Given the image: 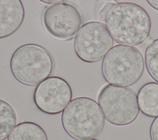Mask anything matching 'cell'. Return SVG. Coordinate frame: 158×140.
I'll use <instances>...</instances> for the list:
<instances>
[{
	"instance_id": "obj_9",
	"label": "cell",
	"mask_w": 158,
	"mask_h": 140,
	"mask_svg": "<svg viewBox=\"0 0 158 140\" xmlns=\"http://www.w3.org/2000/svg\"><path fill=\"white\" fill-rule=\"evenodd\" d=\"M24 18L25 9L20 0H0V39L15 33Z\"/></svg>"
},
{
	"instance_id": "obj_2",
	"label": "cell",
	"mask_w": 158,
	"mask_h": 140,
	"mask_svg": "<svg viewBox=\"0 0 158 140\" xmlns=\"http://www.w3.org/2000/svg\"><path fill=\"white\" fill-rule=\"evenodd\" d=\"M65 133L77 140L94 139L102 131L105 119L96 101L88 97L73 99L61 115Z\"/></svg>"
},
{
	"instance_id": "obj_12",
	"label": "cell",
	"mask_w": 158,
	"mask_h": 140,
	"mask_svg": "<svg viewBox=\"0 0 158 140\" xmlns=\"http://www.w3.org/2000/svg\"><path fill=\"white\" fill-rule=\"evenodd\" d=\"M14 109L7 101L0 99V140L9 138L17 124Z\"/></svg>"
},
{
	"instance_id": "obj_8",
	"label": "cell",
	"mask_w": 158,
	"mask_h": 140,
	"mask_svg": "<svg viewBox=\"0 0 158 140\" xmlns=\"http://www.w3.org/2000/svg\"><path fill=\"white\" fill-rule=\"evenodd\" d=\"M72 98L69 83L59 76H50L38 84L33 93L36 107L48 115H57L65 109Z\"/></svg>"
},
{
	"instance_id": "obj_6",
	"label": "cell",
	"mask_w": 158,
	"mask_h": 140,
	"mask_svg": "<svg viewBox=\"0 0 158 140\" xmlns=\"http://www.w3.org/2000/svg\"><path fill=\"white\" fill-rule=\"evenodd\" d=\"M74 50L77 57L87 63L102 59L114 45V39L106 25L99 22L83 25L74 38Z\"/></svg>"
},
{
	"instance_id": "obj_18",
	"label": "cell",
	"mask_w": 158,
	"mask_h": 140,
	"mask_svg": "<svg viewBox=\"0 0 158 140\" xmlns=\"http://www.w3.org/2000/svg\"><path fill=\"white\" fill-rule=\"evenodd\" d=\"M84 140H99V139H84Z\"/></svg>"
},
{
	"instance_id": "obj_15",
	"label": "cell",
	"mask_w": 158,
	"mask_h": 140,
	"mask_svg": "<svg viewBox=\"0 0 158 140\" xmlns=\"http://www.w3.org/2000/svg\"><path fill=\"white\" fill-rule=\"evenodd\" d=\"M114 4V3L109 2L106 3L104 6L101 9L99 14V17H100V20H104V19H105V16L106 14L107 13V12L108 11V10L110 8V7Z\"/></svg>"
},
{
	"instance_id": "obj_11",
	"label": "cell",
	"mask_w": 158,
	"mask_h": 140,
	"mask_svg": "<svg viewBox=\"0 0 158 140\" xmlns=\"http://www.w3.org/2000/svg\"><path fill=\"white\" fill-rule=\"evenodd\" d=\"M7 140H48L43 128L32 121H23L14 128Z\"/></svg>"
},
{
	"instance_id": "obj_3",
	"label": "cell",
	"mask_w": 158,
	"mask_h": 140,
	"mask_svg": "<svg viewBox=\"0 0 158 140\" xmlns=\"http://www.w3.org/2000/svg\"><path fill=\"white\" fill-rule=\"evenodd\" d=\"M144 70V60L140 51L130 46L117 44L102 59V75L109 84L128 87L138 82Z\"/></svg>"
},
{
	"instance_id": "obj_1",
	"label": "cell",
	"mask_w": 158,
	"mask_h": 140,
	"mask_svg": "<svg viewBox=\"0 0 158 140\" xmlns=\"http://www.w3.org/2000/svg\"><path fill=\"white\" fill-rule=\"evenodd\" d=\"M104 22L112 39L121 45L134 46L148 37L151 21L148 13L132 2L114 3L107 12Z\"/></svg>"
},
{
	"instance_id": "obj_4",
	"label": "cell",
	"mask_w": 158,
	"mask_h": 140,
	"mask_svg": "<svg viewBox=\"0 0 158 140\" xmlns=\"http://www.w3.org/2000/svg\"><path fill=\"white\" fill-rule=\"evenodd\" d=\"M54 62L50 52L37 44H25L12 54L10 68L14 77L27 86H36L50 77Z\"/></svg>"
},
{
	"instance_id": "obj_17",
	"label": "cell",
	"mask_w": 158,
	"mask_h": 140,
	"mask_svg": "<svg viewBox=\"0 0 158 140\" xmlns=\"http://www.w3.org/2000/svg\"><path fill=\"white\" fill-rule=\"evenodd\" d=\"M41 2H45L46 4H52V3H56L57 2H59L58 1H40Z\"/></svg>"
},
{
	"instance_id": "obj_14",
	"label": "cell",
	"mask_w": 158,
	"mask_h": 140,
	"mask_svg": "<svg viewBox=\"0 0 158 140\" xmlns=\"http://www.w3.org/2000/svg\"><path fill=\"white\" fill-rule=\"evenodd\" d=\"M149 136L151 140H158V117H156L151 124Z\"/></svg>"
},
{
	"instance_id": "obj_5",
	"label": "cell",
	"mask_w": 158,
	"mask_h": 140,
	"mask_svg": "<svg viewBox=\"0 0 158 140\" xmlns=\"http://www.w3.org/2000/svg\"><path fill=\"white\" fill-rule=\"evenodd\" d=\"M98 102L104 118L116 126L131 124L139 112L137 95L128 87L105 85L98 94Z\"/></svg>"
},
{
	"instance_id": "obj_13",
	"label": "cell",
	"mask_w": 158,
	"mask_h": 140,
	"mask_svg": "<svg viewBox=\"0 0 158 140\" xmlns=\"http://www.w3.org/2000/svg\"><path fill=\"white\" fill-rule=\"evenodd\" d=\"M144 65L149 76L158 83V39L152 41L146 47Z\"/></svg>"
},
{
	"instance_id": "obj_10",
	"label": "cell",
	"mask_w": 158,
	"mask_h": 140,
	"mask_svg": "<svg viewBox=\"0 0 158 140\" xmlns=\"http://www.w3.org/2000/svg\"><path fill=\"white\" fill-rule=\"evenodd\" d=\"M141 112L149 117H158V83L148 82L143 84L137 94Z\"/></svg>"
},
{
	"instance_id": "obj_16",
	"label": "cell",
	"mask_w": 158,
	"mask_h": 140,
	"mask_svg": "<svg viewBox=\"0 0 158 140\" xmlns=\"http://www.w3.org/2000/svg\"><path fill=\"white\" fill-rule=\"evenodd\" d=\"M146 2L151 7L158 10V0H148Z\"/></svg>"
},
{
	"instance_id": "obj_7",
	"label": "cell",
	"mask_w": 158,
	"mask_h": 140,
	"mask_svg": "<svg viewBox=\"0 0 158 140\" xmlns=\"http://www.w3.org/2000/svg\"><path fill=\"white\" fill-rule=\"evenodd\" d=\"M41 20L48 34L59 40L72 39L83 22L78 9L74 4L64 1L46 7Z\"/></svg>"
}]
</instances>
